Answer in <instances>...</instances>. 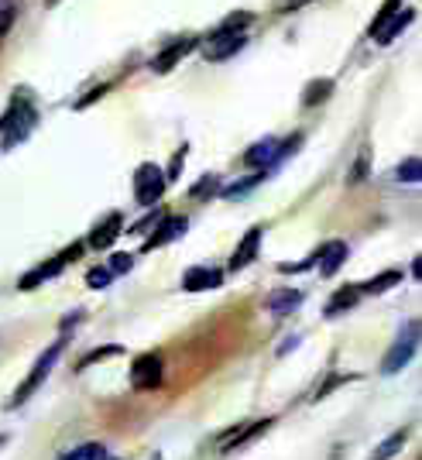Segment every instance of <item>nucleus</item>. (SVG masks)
Returning a JSON list of instances; mask_svg holds the SVG:
<instances>
[{
	"instance_id": "nucleus-1",
	"label": "nucleus",
	"mask_w": 422,
	"mask_h": 460,
	"mask_svg": "<svg viewBox=\"0 0 422 460\" xmlns=\"http://www.w3.org/2000/svg\"><path fill=\"white\" fill-rule=\"evenodd\" d=\"M62 347H66V341H56V344L48 347L45 354H41L39 361H35V367H31V375L24 378V385H21L18 392H14V399L7 402V409H14V405H24L35 392L41 388V382L52 375V367H56V361H58V354H62Z\"/></svg>"
},
{
	"instance_id": "nucleus-2",
	"label": "nucleus",
	"mask_w": 422,
	"mask_h": 460,
	"mask_svg": "<svg viewBox=\"0 0 422 460\" xmlns=\"http://www.w3.org/2000/svg\"><path fill=\"white\" fill-rule=\"evenodd\" d=\"M416 347H419V323H416V320H409V323H405V330L399 333V341H395V344H391V350L384 354V361H382L384 375H399V371L412 361Z\"/></svg>"
},
{
	"instance_id": "nucleus-3",
	"label": "nucleus",
	"mask_w": 422,
	"mask_h": 460,
	"mask_svg": "<svg viewBox=\"0 0 422 460\" xmlns=\"http://www.w3.org/2000/svg\"><path fill=\"white\" fill-rule=\"evenodd\" d=\"M31 128H35V107L31 103H14L11 111H7V117L0 120V135H4V148H14L18 141H24V137L31 135Z\"/></svg>"
},
{
	"instance_id": "nucleus-4",
	"label": "nucleus",
	"mask_w": 422,
	"mask_h": 460,
	"mask_svg": "<svg viewBox=\"0 0 422 460\" xmlns=\"http://www.w3.org/2000/svg\"><path fill=\"white\" fill-rule=\"evenodd\" d=\"M165 172L158 169V165H152V162H145L141 169L135 172V196L141 207H154L158 199H162V192H165Z\"/></svg>"
},
{
	"instance_id": "nucleus-5",
	"label": "nucleus",
	"mask_w": 422,
	"mask_h": 460,
	"mask_svg": "<svg viewBox=\"0 0 422 460\" xmlns=\"http://www.w3.org/2000/svg\"><path fill=\"white\" fill-rule=\"evenodd\" d=\"M244 41H248V35H244V28H233V24H224L220 31H213L210 41H207V58H231L237 56L241 49H244Z\"/></svg>"
},
{
	"instance_id": "nucleus-6",
	"label": "nucleus",
	"mask_w": 422,
	"mask_h": 460,
	"mask_svg": "<svg viewBox=\"0 0 422 460\" xmlns=\"http://www.w3.org/2000/svg\"><path fill=\"white\" fill-rule=\"evenodd\" d=\"M131 385L137 392H152L162 385V358L158 354H141L131 367Z\"/></svg>"
},
{
	"instance_id": "nucleus-7",
	"label": "nucleus",
	"mask_w": 422,
	"mask_h": 460,
	"mask_svg": "<svg viewBox=\"0 0 422 460\" xmlns=\"http://www.w3.org/2000/svg\"><path fill=\"white\" fill-rule=\"evenodd\" d=\"M224 286V271L210 269V265H196L182 275V288L186 292H207V288H220Z\"/></svg>"
},
{
	"instance_id": "nucleus-8",
	"label": "nucleus",
	"mask_w": 422,
	"mask_h": 460,
	"mask_svg": "<svg viewBox=\"0 0 422 460\" xmlns=\"http://www.w3.org/2000/svg\"><path fill=\"white\" fill-rule=\"evenodd\" d=\"M79 248H83V244H76L73 251H66V254H58V258H52L48 265H39L35 271H28V275L21 279V288H35V286H41V282H48V279H56L58 271L66 269V261H69L73 254H79Z\"/></svg>"
},
{
	"instance_id": "nucleus-9",
	"label": "nucleus",
	"mask_w": 422,
	"mask_h": 460,
	"mask_svg": "<svg viewBox=\"0 0 422 460\" xmlns=\"http://www.w3.org/2000/svg\"><path fill=\"white\" fill-rule=\"evenodd\" d=\"M261 234H265L261 227H251L248 234H244V241L237 244V251H233V258H231V269L233 271L248 269L251 261L258 258V248H261Z\"/></svg>"
},
{
	"instance_id": "nucleus-10",
	"label": "nucleus",
	"mask_w": 422,
	"mask_h": 460,
	"mask_svg": "<svg viewBox=\"0 0 422 460\" xmlns=\"http://www.w3.org/2000/svg\"><path fill=\"white\" fill-rule=\"evenodd\" d=\"M120 227H124V220H120V213H110L103 224H96V230L90 234V244L96 251L100 248H110L117 237H120Z\"/></svg>"
},
{
	"instance_id": "nucleus-11",
	"label": "nucleus",
	"mask_w": 422,
	"mask_h": 460,
	"mask_svg": "<svg viewBox=\"0 0 422 460\" xmlns=\"http://www.w3.org/2000/svg\"><path fill=\"white\" fill-rule=\"evenodd\" d=\"M316 258H320V275H337V269L347 261V244L344 241H330L320 248Z\"/></svg>"
},
{
	"instance_id": "nucleus-12",
	"label": "nucleus",
	"mask_w": 422,
	"mask_h": 460,
	"mask_svg": "<svg viewBox=\"0 0 422 460\" xmlns=\"http://www.w3.org/2000/svg\"><path fill=\"white\" fill-rule=\"evenodd\" d=\"M186 227H189V220H186V217H169V220H162L158 234L148 237V248H162V244H169V241H175V237H182Z\"/></svg>"
},
{
	"instance_id": "nucleus-13",
	"label": "nucleus",
	"mask_w": 422,
	"mask_h": 460,
	"mask_svg": "<svg viewBox=\"0 0 422 460\" xmlns=\"http://www.w3.org/2000/svg\"><path fill=\"white\" fill-rule=\"evenodd\" d=\"M299 303H303V292H299V288H278V292H271L268 296V313H275V316H288Z\"/></svg>"
},
{
	"instance_id": "nucleus-14",
	"label": "nucleus",
	"mask_w": 422,
	"mask_h": 460,
	"mask_svg": "<svg viewBox=\"0 0 422 460\" xmlns=\"http://www.w3.org/2000/svg\"><path fill=\"white\" fill-rule=\"evenodd\" d=\"M357 299H361V288L357 286L337 288V296L327 303V316L333 320V316H340V313H347V309H354L357 306Z\"/></svg>"
},
{
	"instance_id": "nucleus-15",
	"label": "nucleus",
	"mask_w": 422,
	"mask_h": 460,
	"mask_svg": "<svg viewBox=\"0 0 422 460\" xmlns=\"http://www.w3.org/2000/svg\"><path fill=\"white\" fill-rule=\"evenodd\" d=\"M409 21H412V11H395V14H391V18H388V21L382 24V31H378L374 39L382 41V45H388V41H395V39H399V35L405 31V24H409Z\"/></svg>"
},
{
	"instance_id": "nucleus-16",
	"label": "nucleus",
	"mask_w": 422,
	"mask_h": 460,
	"mask_svg": "<svg viewBox=\"0 0 422 460\" xmlns=\"http://www.w3.org/2000/svg\"><path fill=\"white\" fill-rule=\"evenodd\" d=\"M192 45H196V41H192V39L175 41V45H169V49H165L162 56L154 58V73H169V69H172L175 62H179V58H182V56H186V52H189Z\"/></svg>"
},
{
	"instance_id": "nucleus-17",
	"label": "nucleus",
	"mask_w": 422,
	"mask_h": 460,
	"mask_svg": "<svg viewBox=\"0 0 422 460\" xmlns=\"http://www.w3.org/2000/svg\"><path fill=\"white\" fill-rule=\"evenodd\" d=\"M399 282H402V271H382V275H378V279H371V282H365V286H357L361 288V296H382V292H388V288L391 286H399Z\"/></svg>"
},
{
	"instance_id": "nucleus-18",
	"label": "nucleus",
	"mask_w": 422,
	"mask_h": 460,
	"mask_svg": "<svg viewBox=\"0 0 422 460\" xmlns=\"http://www.w3.org/2000/svg\"><path fill=\"white\" fill-rule=\"evenodd\" d=\"M58 460H107V447H103V443H83L76 450L62 454Z\"/></svg>"
},
{
	"instance_id": "nucleus-19",
	"label": "nucleus",
	"mask_w": 422,
	"mask_h": 460,
	"mask_svg": "<svg viewBox=\"0 0 422 460\" xmlns=\"http://www.w3.org/2000/svg\"><path fill=\"white\" fill-rule=\"evenodd\" d=\"M405 437H409L405 429H399V433H391V437H388V440H384L382 447H378V450L371 454V460H391V457H395V454H399V450L405 447Z\"/></svg>"
},
{
	"instance_id": "nucleus-20",
	"label": "nucleus",
	"mask_w": 422,
	"mask_h": 460,
	"mask_svg": "<svg viewBox=\"0 0 422 460\" xmlns=\"http://www.w3.org/2000/svg\"><path fill=\"white\" fill-rule=\"evenodd\" d=\"M18 4L21 0H0V39L14 28V18H18Z\"/></svg>"
},
{
	"instance_id": "nucleus-21",
	"label": "nucleus",
	"mask_w": 422,
	"mask_h": 460,
	"mask_svg": "<svg viewBox=\"0 0 422 460\" xmlns=\"http://www.w3.org/2000/svg\"><path fill=\"white\" fill-rule=\"evenodd\" d=\"M395 179H399V182H419V179H422V162H419V158H405L402 165L395 169Z\"/></svg>"
},
{
	"instance_id": "nucleus-22",
	"label": "nucleus",
	"mask_w": 422,
	"mask_h": 460,
	"mask_svg": "<svg viewBox=\"0 0 422 460\" xmlns=\"http://www.w3.org/2000/svg\"><path fill=\"white\" fill-rule=\"evenodd\" d=\"M110 279H114V271L103 265V269H93L90 275H86V286H90V288H107V286H110Z\"/></svg>"
},
{
	"instance_id": "nucleus-23",
	"label": "nucleus",
	"mask_w": 422,
	"mask_h": 460,
	"mask_svg": "<svg viewBox=\"0 0 422 460\" xmlns=\"http://www.w3.org/2000/svg\"><path fill=\"white\" fill-rule=\"evenodd\" d=\"M395 11H399V0H388V4H384L382 11H378V18L371 21V35H378V31H382V24H384L388 18H391Z\"/></svg>"
},
{
	"instance_id": "nucleus-24",
	"label": "nucleus",
	"mask_w": 422,
	"mask_h": 460,
	"mask_svg": "<svg viewBox=\"0 0 422 460\" xmlns=\"http://www.w3.org/2000/svg\"><path fill=\"white\" fill-rule=\"evenodd\" d=\"M330 90H333V86H330V79H316V83L306 90V96H303V100H306V103H316V100H323Z\"/></svg>"
},
{
	"instance_id": "nucleus-25",
	"label": "nucleus",
	"mask_w": 422,
	"mask_h": 460,
	"mask_svg": "<svg viewBox=\"0 0 422 460\" xmlns=\"http://www.w3.org/2000/svg\"><path fill=\"white\" fill-rule=\"evenodd\" d=\"M107 269L114 271V275H124V271H131V269H135V258H131V254H114Z\"/></svg>"
},
{
	"instance_id": "nucleus-26",
	"label": "nucleus",
	"mask_w": 422,
	"mask_h": 460,
	"mask_svg": "<svg viewBox=\"0 0 422 460\" xmlns=\"http://www.w3.org/2000/svg\"><path fill=\"white\" fill-rule=\"evenodd\" d=\"M207 190H210V192L216 190V179H213V175H207V179H203V182L192 190V196H207Z\"/></svg>"
},
{
	"instance_id": "nucleus-27",
	"label": "nucleus",
	"mask_w": 422,
	"mask_h": 460,
	"mask_svg": "<svg viewBox=\"0 0 422 460\" xmlns=\"http://www.w3.org/2000/svg\"><path fill=\"white\" fill-rule=\"evenodd\" d=\"M4 440H7V437H4V433H0V447H4Z\"/></svg>"
}]
</instances>
